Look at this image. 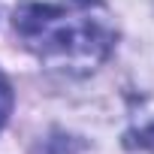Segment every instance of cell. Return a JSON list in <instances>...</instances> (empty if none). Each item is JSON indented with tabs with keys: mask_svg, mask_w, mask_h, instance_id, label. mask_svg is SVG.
Instances as JSON below:
<instances>
[{
	"mask_svg": "<svg viewBox=\"0 0 154 154\" xmlns=\"http://www.w3.org/2000/svg\"><path fill=\"white\" fill-rule=\"evenodd\" d=\"M12 27L48 69L69 75L94 72L115 45V24L103 0H24L12 12Z\"/></svg>",
	"mask_w": 154,
	"mask_h": 154,
	"instance_id": "obj_1",
	"label": "cell"
},
{
	"mask_svg": "<svg viewBox=\"0 0 154 154\" xmlns=\"http://www.w3.org/2000/svg\"><path fill=\"white\" fill-rule=\"evenodd\" d=\"M9 112H12V88H9V82H6V75L0 72V127L6 124Z\"/></svg>",
	"mask_w": 154,
	"mask_h": 154,
	"instance_id": "obj_2",
	"label": "cell"
}]
</instances>
